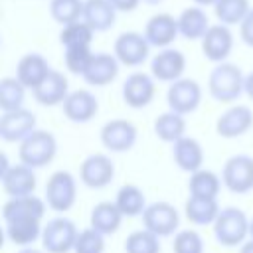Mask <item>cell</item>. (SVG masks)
<instances>
[{
  "label": "cell",
  "mask_w": 253,
  "mask_h": 253,
  "mask_svg": "<svg viewBox=\"0 0 253 253\" xmlns=\"http://www.w3.org/2000/svg\"><path fill=\"white\" fill-rule=\"evenodd\" d=\"M239 36L243 40L245 45L253 47V8L247 12V16L243 18V22L239 24Z\"/></svg>",
  "instance_id": "cell-41"
},
{
  "label": "cell",
  "mask_w": 253,
  "mask_h": 253,
  "mask_svg": "<svg viewBox=\"0 0 253 253\" xmlns=\"http://www.w3.org/2000/svg\"><path fill=\"white\" fill-rule=\"evenodd\" d=\"M57 154V140L49 130L36 128L30 132L18 146V158L20 162L32 166V168H43L53 162Z\"/></svg>",
  "instance_id": "cell-2"
},
{
  "label": "cell",
  "mask_w": 253,
  "mask_h": 253,
  "mask_svg": "<svg viewBox=\"0 0 253 253\" xmlns=\"http://www.w3.org/2000/svg\"><path fill=\"white\" fill-rule=\"evenodd\" d=\"M142 225L158 237H170L180 227V213L170 202H152L142 211Z\"/></svg>",
  "instance_id": "cell-7"
},
{
  "label": "cell",
  "mask_w": 253,
  "mask_h": 253,
  "mask_svg": "<svg viewBox=\"0 0 253 253\" xmlns=\"http://www.w3.org/2000/svg\"><path fill=\"white\" fill-rule=\"evenodd\" d=\"M221 208L217 204V198H200V196H188L184 213L188 221L194 225H213L217 219Z\"/></svg>",
  "instance_id": "cell-26"
},
{
  "label": "cell",
  "mask_w": 253,
  "mask_h": 253,
  "mask_svg": "<svg viewBox=\"0 0 253 253\" xmlns=\"http://www.w3.org/2000/svg\"><path fill=\"white\" fill-rule=\"evenodd\" d=\"M0 162H2V170H0V174H4V172L10 168V164H8V156H6L4 152L0 154Z\"/></svg>",
  "instance_id": "cell-45"
},
{
  "label": "cell",
  "mask_w": 253,
  "mask_h": 253,
  "mask_svg": "<svg viewBox=\"0 0 253 253\" xmlns=\"http://www.w3.org/2000/svg\"><path fill=\"white\" fill-rule=\"evenodd\" d=\"M83 8H85V0H51L49 2V14L61 26L83 20Z\"/></svg>",
  "instance_id": "cell-37"
},
{
  "label": "cell",
  "mask_w": 253,
  "mask_h": 253,
  "mask_svg": "<svg viewBox=\"0 0 253 253\" xmlns=\"http://www.w3.org/2000/svg\"><path fill=\"white\" fill-rule=\"evenodd\" d=\"M186 71V55L174 47H162L150 61V73L158 81L172 83Z\"/></svg>",
  "instance_id": "cell-16"
},
{
  "label": "cell",
  "mask_w": 253,
  "mask_h": 253,
  "mask_svg": "<svg viewBox=\"0 0 253 253\" xmlns=\"http://www.w3.org/2000/svg\"><path fill=\"white\" fill-rule=\"evenodd\" d=\"M65 67L67 71H71L73 75H83L89 61L93 59V51L91 45H71L65 47Z\"/></svg>",
  "instance_id": "cell-39"
},
{
  "label": "cell",
  "mask_w": 253,
  "mask_h": 253,
  "mask_svg": "<svg viewBox=\"0 0 253 253\" xmlns=\"http://www.w3.org/2000/svg\"><path fill=\"white\" fill-rule=\"evenodd\" d=\"M77 227L67 217H53L42 229V245L47 253H69L77 239Z\"/></svg>",
  "instance_id": "cell-6"
},
{
  "label": "cell",
  "mask_w": 253,
  "mask_h": 253,
  "mask_svg": "<svg viewBox=\"0 0 253 253\" xmlns=\"http://www.w3.org/2000/svg\"><path fill=\"white\" fill-rule=\"evenodd\" d=\"M154 134L164 142H176L186 134V119L176 111H166L154 119Z\"/></svg>",
  "instance_id": "cell-31"
},
{
  "label": "cell",
  "mask_w": 253,
  "mask_h": 253,
  "mask_svg": "<svg viewBox=\"0 0 253 253\" xmlns=\"http://www.w3.org/2000/svg\"><path fill=\"white\" fill-rule=\"evenodd\" d=\"M123 211L119 210V206L115 202H99L89 215L91 227H95L97 231H101L103 235H113L119 231L121 223H123Z\"/></svg>",
  "instance_id": "cell-27"
},
{
  "label": "cell",
  "mask_w": 253,
  "mask_h": 253,
  "mask_svg": "<svg viewBox=\"0 0 253 253\" xmlns=\"http://www.w3.org/2000/svg\"><path fill=\"white\" fill-rule=\"evenodd\" d=\"M180 34V26H178V18H174L172 14L166 12H158L152 18H148L146 26H144V36L150 42L152 47H170V43L178 38Z\"/></svg>",
  "instance_id": "cell-18"
},
{
  "label": "cell",
  "mask_w": 253,
  "mask_h": 253,
  "mask_svg": "<svg viewBox=\"0 0 253 253\" xmlns=\"http://www.w3.org/2000/svg\"><path fill=\"white\" fill-rule=\"evenodd\" d=\"M251 126H253V113L245 105H233V107H229L215 121V132L221 138H237V136H243Z\"/></svg>",
  "instance_id": "cell-17"
},
{
  "label": "cell",
  "mask_w": 253,
  "mask_h": 253,
  "mask_svg": "<svg viewBox=\"0 0 253 253\" xmlns=\"http://www.w3.org/2000/svg\"><path fill=\"white\" fill-rule=\"evenodd\" d=\"M249 10H251L249 0H217L213 4L215 18L225 26L241 24Z\"/></svg>",
  "instance_id": "cell-33"
},
{
  "label": "cell",
  "mask_w": 253,
  "mask_h": 253,
  "mask_svg": "<svg viewBox=\"0 0 253 253\" xmlns=\"http://www.w3.org/2000/svg\"><path fill=\"white\" fill-rule=\"evenodd\" d=\"M34 130H36V115L32 111L24 107L14 111H2L0 138L4 142H22Z\"/></svg>",
  "instance_id": "cell-13"
},
{
  "label": "cell",
  "mask_w": 253,
  "mask_h": 253,
  "mask_svg": "<svg viewBox=\"0 0 253 253\" xmlns=\"http://www.w3.org/2000/svg\"><path fill=\"white\" fill-rule=\"evenodd\" d=\"M97 32L85 22V20H77L71 24H65L59 32V42L63 47H71V45H91L93 36Z\"/></svg>",
  "instance_id": "cell-34"
},
{
  "label": "cell",
  "mask_w": 253,
  "mask_h": 253,
  "mask_svg": "<svg viewBox=\"0 0 253 253\" xmlns=\"http://www.w3.org/2000/svg\"><path fill=\"white\" fill-rule=\"evenodd\" d=\"M115 204L119 206V210L123 211L125 217H138L142 215V211L146 210V196L144 192L134 186V184H125L117 190L115 196Z\"/></svg>",
  "instance_id": "cell-30"
},
{
  "label": "cell",
  "mask_w": 253,
  "mask_h": 253,
  "mask_svg": "<svg viewBox=\"0 0 253 253\" xmlns=\"http://www.w3.org/2000/svg\"><path fill=\"white\" fill-rule=\"evenodd\" d=\"M77 200V180L67 170L53 172L45 182V202L57 213H65Z\"/></svg>",
  "instance_id": "cell-4"
},
{
  "label": "cell",
  "mask_w": 253,
  "mask_h": 253,
  "mask_svg": "<svg viewBox=\"0 0 253 253\" xmlns=\"http://www.w3.org/2000/svg\"><path fill=\"white\" fill-rule=\"evenodd\" d=\"M61 111H63L67 121L77 123V125H85L97 117L99 101L91 91L75 89V91H69V95L61 103Z\"/></svg>",
  "instance_id": "cell-14"
},
{
  "label": "cell",
  "mask_w": 253,
  "mask_h": 253,
  "mask_svg": "<svg viewBox=\"0 0 253 253\" xmlns=\"http://www.w3.org/2000/svg\"><path fill=\"white\" fill-rule=\"evenodd\" d=\"M239 253H253V239H251V237H249L247 241H243V243H241Z\"/></svg>",
  "instance_id": "cell-44"
},
{
  "label": "cell",
  "mask_w": 253,
  "mask_h": 253,
  "mask_svg": "<svg viewBox=\"0 0 253 253\" xmlns=\"http://www.w3.org/2000/svg\"><path fill=\"white\" fill-rule=\"evenodd\" d=\"M231 49H233V34L229 26L221 22L210 26L202 38V53L206 55V59L213 63H221L229 57Z\"/></svg>",
  "instance_id": "cell-15"
},
{
  "label": "cell",
  "mask_w": 253,
  "mask_h": 253,
  "mask_svg": "<svg viewBox=\"0 0 253 253\" xmlns=\"http://www.w3.org/2000/svg\"><path fill=\"white\" fill-rule=\"evenodd\" d=\"M105 251V235L95 227H85L77 233L73 253H103Z\"/></svg>",
  "instance_id": "cell-38"
},
{
  "label": "cell",
  "mask_w": 253,
  "mask_h": 253,
  "mask_svg": "<svg viewBox=\"0 0 253 253\" xmlns=\"http://www.w3.org/2000/svg\"><path fill=\"white\" fill-rule=\"evenodd\" d=\"M245 95L253 101V71L249 75H245Z\"/></svg>",
  "instance_id": "cell-43"
},
{
  "label": "cell",
  "mask_w": 253,
  "mask_h": 253,
  "mask_svg": "<svg viewBox=\"0 0 253 253\" xmlns=\"http://www.w3.org/2000/svg\"><path fill=\"white\" fill-rule=\"evenodd\" d=\"M45 208H47V202L42 200V198H38L36 194L16 196V198H8V202L4 204V208H2V217H4V221L22 219V217L43 219Z\"/></svg>",
  "instance_id": "cell-22"
},
{
  "label": "cell",
  "mask_w": 253,
  "mask_h": 253,
  "mask_svg": "<svg viewBox=\"0 0 253 253\" xmlns=\"http://www.w3.org/2000/svg\"><path fill=\"white\" fill-rule=\"evenodd\" d=\"M111 4L117 8V12H132L140 0H111Z\"/></svg>",
  "instance_id": "cell-42"
},
{
  "label": "cell",
  "mask_w": 253,
  "mask_h": 253,
  "mask_svg": "<svg viewBox=\"0 0 253 253\" xmlns=\"http://www.w3.org/2000/svg\"><path fill=\"white\" fill-rule=\"evenodd\" d=\"M125 253H160V237L142 227L125 239Z\"/></svg>",
  "instance_id": "cell-36"
},
{
  "label": "cell",
  "mask_w": 253,
  "mask_h": 253,
  "mask_svg": "<svg viewBox=\"0 0 253 253\" xmlns=\"http://www.w3.org/2000/svg\"><path fill=\"white\" fill-rule=\"evenodd\" d=\"M26 87L18 77H4L0 81V107L2 111H14L24 107Z\"/></svg>",
  "instance_id": "cell-35"
},
{
  "label": "cell",
  "mask_w": 253,
  "mask_h": 253,
  "mask_svg": "<svg viewBox=\"0 0 253 253\" xmlns=\"http://www.w3.org/2000/svg\"><path fill=\"white\" fill-rule=\"evenodd\" d=\"M18 253H43V251H40V249H34L32 245H28V247H22Z\"/></svg>",
  "instance_id": "cell-46"
},
{
  "label": "cell",
  "mask_w": 253,
  "mask_h": 253,
  "mask_svg": "<svg viewBox=\"0 0 253 253\" xmlns=\"http://www.w3.org/2000/svg\"><path fill=\"white\" fill-rule=\"evenodd\" d=\"M249 237L253 239V219H249Z\"/></svg>",
  "instance_id": "cell-48"
},
{
  "label": "cell",
  "mask_w": 253,
  "mask_h": 253,
  "mask_svg": "<svg viewBox=\"0 0 253 253\" xmlns=\"http://www.w3.org/2000/svg\"><path fill=\"white\" fill-rule=\"evenodd\" d=\"M217 0H194V4H198V6H213Z\"/></svg>",
  "instance_id": "cell-47"
},
{
  "label": "cell",
  "mask_w": 253,
  "mask_h": 253,
  "mask_svg": "<svg viewBox=\"0 0 253 253\" xmlns=\"http://www.w3.org/2000/svg\"><path fill=\"white\" fill-rule=\"evenodd\" d=\"M32 93H34V99L40 105L55 107V105H61L65 101V97L69 95V81H67V77L61 71L51 69L49 75Z\"/></svg>",
  "instance_id": "cell-21"
},
{
  "label": "cell",
  "mask_w": 253,
  "mask_h": 253,
  "mask_svg": "<svg viewBox=\"0 0 253 253\" xmlns=\"http://www.w3.org/2000/svg\"><path fill=\"white\" fill-rule=\"evenodd\" d=\"M49 61L42 53H26L16 65V77L24 83L26 89L32 91L49 75Z\"/></svg>",
  "instance_id": "cell-24"
},
{
  "label": "cell",
  "mask_w": 253,
  "mask_h": 253,
  "mask_svg": "<svg viewBox=\"0 0 253 253\" xmlns=\"http://www.w3.org/2000/svg\"><path fill=\"white\" fill-rule=\"evenodd\" d=\"M221 182L231 194H247L253 190V158L235 154L221 168Z\"/></svg>",
  "instance_id": "cell-8"
},
{
  "label": "cell",
  "mask_w": 253,
  "mask_h": 253,
  "mask_svg": "<svg viewBox=\"0 0 253 253\" xmlns=\"http://www.w3.org/2000/svg\"><path fill=\"white\" fill-rule=\"evenodd\" d=\"M2 180V190L8 194V198H16V196H28L34 194L36 190V168L20 162V164H12L4 174H0Z\"/></svg>",
  "instance_id": "cell-19"
},
{
  "label": "cell",
  "mask_w": 253,
  "mask_h": 253,
  "mask_svg": "<svg viewBox=\"0 0 253 253\" xmlns=\"http://www.w3.org/2000/svg\"><path fill=\"white\" fill-rule=\"evenodd\" d=\"M174 253H204V239L194 229H182L174 233Z\"/></svg>",
  "instance_id": "cell-40"
},
{
  "label": "cell",
  "mask_w": 253,
  "mask_h": 253,
  "mask_svg": "<svg viewBox=\"0 0 253 253\" xmlns=\"http://www.w3.org/2000/svg\"><path fill=\"white\" fill-rule=\"evenodd\" d=\"M101 144L109 150V152H126L136 144L138 138V130L134 126V123L126 121V119H113L107 121L101 126L99 132Z\"/></svg>",
  "instance_id": "cell-10"
},
{
  "label": "cell",
  "mask_w": 253,
  "mask_h": 253,
  "mask_svg": "<svg viewBox=\"0 0 253 253\" xmlns=\"http://www.w3.org/2000/svg\"><path fill=\"white\" fill-rule=\"evenodd\" d=\"M221 178L211 172V170H196L190 174L188 180V192L190 196H200V198H217L221 190Z\"/></svg>",
  "instance_id": "cell-32"
},
{
  "label": "cell",
  "mask_w": 253,
  "mask_h": 253,
  "mask_svg": "<svg viewBox=\"0 0 253 253\" xmlns=\"http://www.w3.org/2000/svg\"><path fill=\"white\" fill-rule=\"evenodd\" d=\"M42 219H34V217H22V219H12V221H4V231L10 243L18 245V247H28L34 241L42 239Z\"/></svg>",
  "instance_id": "cell-25"
},
{
  "label": "cell",
  "mask_w": 253,
  "mask_h": 253,
  "mask_svg": "<svg viewBox=\"0 0 253 253\" xmlns=\"http://www.w3.org/2000/svg\"><path fill=\"white\" fill-rule=\"evenodd\" d=\"M166 103L170 111H176L180 115H192L200 103H202V87L196 79L180 77L170 83L166 91Z\"/></svg>",
  "instance_id": "cell-5"
},
{
  "label": "cell",
  "mask_w": 253,
  "mask_h": 253,
  "mask_svg": "<svg viewBox=\"0 0 253 253\" xmlns=\"http://www.w3.org/2000/svg\"><path fill=\"white\" fill-rule=\"evenodd\" d=\"M113 178H115V164L107 154L101 152L89 154L79 164V180L85 188L103 190L113 182Z\"/></svg>",
  "instance_id": "cell-11"
},
{
  "label": "cell",
  "mask_w": 253,
  "mask_h": 253,
  "mask_svg": "<svg viewBox=\"0 0 253 253\" xmlns=\"http://www.w3.org/2000/svg\"><path fill=\"white\" fill-rule=\"evenodd\" d=\"M178 26H180V36H184L186 40H202L210 28V20L208 14L196 4L180 12Z\"/></svg>",
  "instance_id": "cell-29"
},
{
  "label": "cell",
  "mask_w": 253,
  "mask_h": 253,
  "mask_svg": "<svg viewBox=\"0 0 253 253\" xmlns=\"http://www.w3.org/2000/svg\"><path fill=\"white\" fill-rule=\"evenodd\" d=\"M208 91L217 103H233L245 93V75L233 63H215L208 77Z\"/></svg>",
  "instance_id": "cell-1"
},
{
  "label": "cell",
  "mask_w": 253,
  "mask_h": 253,
  "mask_svg": "<svg viewBox=\"0 0 253 253\" xmlns=\"http://www.w3.org/2000/svg\"><path fill=\"white\" fill-rule=\"evenodd\" d=\"M154 93H156V85H154V75L152 73L134 71L123 83V101L130 109L148 107L154 99Z\"/></svg>",
  "instance_id": "cell-12"
},
{
  "label": "cell",
  "mask_w": 253,
  "mask_h": 253,
  "mask_svg": "<svg viewBox=\"0 0 253 253\" xmlns=\"http://www.w3.org/2000/svg\"><path fill=\"white\" fill-rule=\"evenodd\" d=\"M119 65L121 61L117 59V55L113 53H93V59L89 61L85 73L81 75L85 79L87 85L91 87H105L109 83H113L119 75Z\"/></svg>",
  "instance_id": "cell-20"
},
{
  "label": "cell",
  "mask_w": 253,
  "mask_h": 253,
  "mask_svg": "<svg viewBox=\"0 0 253 253\" xmlns=\"http://www.w3.org/2000/svg\"><path fill=\"white\" fill-rule=\"evenodd\" d=\"M83 20L95 32H107L117 20V8L111 4V0H85Z\"/></svg>",
  "instance_id": "cell-28"
},
{
  "label": "cell",
  "mask_w": 253,
  "mask_h": 253,
  "mask_svg": "<svg viewBox=\"0 0 253 253\" xmlns=\"http://www.w3.org/2000/svg\"><path fill=\"white\" fill-rule=\"evenodd\" d=\"M172 158L182 172L192 174L204 164V148L196 138L184 134L182 138L172 142Z\"/></svg>",
  "instance_id": "cell-23"
},
{
  "label": "cell",
  "mask_w": 253,
  "mask_h": 253,
  "mask_svg": "<svg viewBox=\"0 0 253 253\" xmlns=\"http://www.w3.org/2000/svg\"><path fill=\"white\" fill-rule=\"evenodd\" d=\"M150 42L146 40L144 34L138 32H123L117 36L115 45H113V53L117 55V59L121 61V65L126 67H136L142 65L150 53Z\"/></svg>",
  "instance_id": "cell-9"
},
{
  "label": "cell",
  "mask_w": 253,
  "mask_h": 253,
  "mask_svg": "<svg viewBox=\"0 0 253 253\" xmlns=\"http://www.w3.org/2000/svg\"><path fill=\"white\" fill-rule=\"evenodd\" d=\"M213 237L223 247H237L249 237V219L239 208H221L213 221Z\"/></svg>",
  "instance_id": "cell-3"
}]
</instances>
